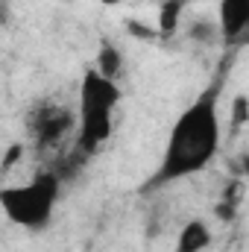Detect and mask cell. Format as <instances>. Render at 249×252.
<instances>
[{"label":"cell","mask_w":249,"mask_h":252,"mask_svg":"<svg viewBox=\"0 0 249 252\" xmlns=\"http://www.w3.org/2000/svg\"><path fill=\"white\" fill-rule=\"evenodd\" d=\"M73 126H76V112L64 103H53V100L35 103L27 115V132H30L32 144L41 150L59 147L73 132Z\"/></svg>","instance_id":"obj_3"},{"label":"cell","mask_w":249,"mask_h":252,"mask_svg":"<svg viewBox=\"0 0 249 252\" xmlns=\"http://www.w3.org/2000/svg\"><path fill=\"white\" fill-rule=\"evenodd\" d=\"M103 6H118V3H124V0H100Z\"/></svg>","instance_id":"obj_14"},{"label":"cell","mask_w":249,"mask_h":252,"mask_svg":"<svg viewBox=\"0 0 249 252\" xmlns=\"http://www.w3.org/2000/svg\"><path fill=\"white\" fill-rule=\"evenodd\" d=\"M249 30V0H220L217 32L226 41H244Z\"/></svg>","instance_id":"obj_4"},{"label":"cell","mask_w":249,"mask_h":252,"mask_svg":"<svg viewBox=\"0 0 249 252\" xmlns=\"http://www.w3.org/2000/svg\"><path fill=\"white\" fill-rule=\"evenodd\" d=\"M6 21H9V3H6V0H0V27H3Z\"/></svg>","instance_id":"obj_12"},{"label":"cell","mask_w":249,"mask_h":252,"mask_svg":"<svg viewBox=\"0 0 249 252\" xmlns=\"http://www.w3.org/2000/svg\"><path fill=\"white\" fill-rule=\"evenodd\" d=\"M211 247V229L205 220L193 217L187 220L185 226L179 229V238H176V252H202Z\"/></svg>","instance_id":"obj_5"},{"label":"cell","mask_w":249,"mask_h":252,"mask_svg":"<svg viewBox=\"0 0 249 252\" xmlns=\"http://www.w3.org/2000/svg\"><path fill=\"white\" fill-rule=\"evenodd\" d=\"M182 9H185V6H179V3H173V0H164L161 9H158V24H156V30H158L161 35H173V32L179 30Z\"/></svg>","instance_id":"obj_7"},{"label":"cell","mask_w":249,"mask_h":252,"mask_svg":"<svg viewBox=\"0 0 249 252\" xmlns=\"http://www.w3.org/2000/svg\"><path fill=\"white\" fill-rule=\"evenodd\" d=\"M187 38L190 41H196V44H214L217 38H220V32H217V24L214 21H193L190 27H187Z\"/></svg>","instance_id":"obj_8"},{"label":"cell","mask_w":249,"mask_h":252,"mask_svg":"<svg viewBox=\"0 0 249 252\" xmlns=\"http://www.w3.org/2000/svg\"><path fill=\"white\" fill-rule=\"evenodd\" d=\"M59 190H62V182H59V176L53 170L35 173L24 185L0 188V211L15 226L41 232L53 220V211H56V202H59Z\"/></svg>","instance_id":"obj_2"},{"label":"cell","mask_w":249,"mask_h":252,"mask_svg":"<svg viewBox=\"0 0 249 252\" xmlns=\"http://www.w3.org/2000/svg\"><path fill=\"white\" fill-rule=\"evenodd\" d=\"M173 3H179V6H190V3H202V0H173Z\"/></svg>","instance_id":"obj_13"},{"label":"cell","mask_w":249,"mask_h":252,"mask_svg":"<svg viewBox=\"0 0 249 252\" xmlns=\"http://www.w3.org/2000/svg\"><path fill=\"white\" fill-rule=\"evenodd\" d=\"M220 79H214L208 88H202V94L187 106L185 112L176 118V124L167 135V147L161 156L158 170L144 182V193L158 190L176 179L193 176L199 170H205L217 150H220Z\"/></svg>","instance_id":"obj_1"},{"label":"cell","mask_w":249,"mask_h":252,"mask_svg":"<svg viewBox=\"0 0 249 252\" xmlns=\"http://www.w3.org/2000/svg\"><path fill=\"white\" fill-rule=\"evenodd\" d=\"M126 30L135 35V38H144V41H153L158 32H156V27H147V24H141V21H126Z\"/></svg>","instance_id":"obj_10"},{"label":"cell","mask_w":249,"mask_h":252,"mask_svg":"<svg viewBox=\"0 0 249 252\" xmlns=\"http://www.w3.org/2000/svg\"><path fill=\"white\" fill-rule=\"evenodd\" d=\"M249 121V103H247V94H238L232 100V126L241 129V126Z\"/></svg>","instance_id":"obj_9"},{"label":"cell","mask_w":249,"mask_h":252,"mask_svg":"<svg viewBox=\"0 0 249 252\" xmlns=\"http://www.w3.org/2000/svg\"><path fill=\"white\" fill-rule=\"evenodd\" d=\"M21 158H24V144H12V147L6 150V156H3V164H0V170L6 173V170H9L12 164H18Z\"/></svg>","instance_id":"obj_11"},{"label":"cell","mask_w":249,"mask_h":252,"mask_svg":"<svg viewBox=\"0 0 249 252\" xmlns=\"http://www.w3.org/2000/svg\"><path fill=\"white\" fill-rule=\"evenodd\" d=\"M94 70H97L103 79L118 82V76H121V70H124V53H121V47L112 44V41H103L100 50H97V67H94Z\"/></svg>","instance_id":"obj_6"}]
</instances>
